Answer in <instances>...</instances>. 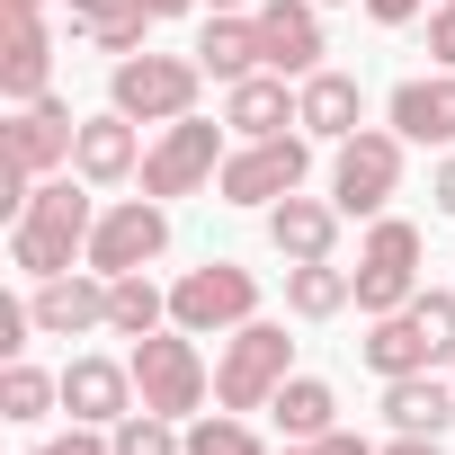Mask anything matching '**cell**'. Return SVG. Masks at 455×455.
<instances>
[{
    "instance_id": "cell-1",
    "label": "cell",
    "mask_w": 455,
    "mask_h": 455,
    "mask_svg": "<svg viewBox=\"0 0 455 455\" xmlns=\"http://www.w3.org/2000/svg\"><path fill=\"white\" fill-rule=\"evenodd\" d=\"M90 233H99V196H90V179H81V170H54V179H36L28 214L10 223V268H19L28 286L72 277V259H90Z\"/></svg>"
},
{
    "instance_id": "cell-2",
    "label": "cell",
    "mask_w": 455,
    "mask_h": 455,
    "mask_svg": "<svg viewBox=\"0 0 455 455\" xmlns=\"http://www.w3.org/2000/svg\"><path fill=\"white\" fill-rule=\"evenodd\" d=\"M196 90H205V63L196 54H125V63H108V108H125L134 125H179V116H196Z\"/></svg>"
},
{
    "instance_id": "cell-3",
    "label": "cell",
    "mask_w": 455,
    "mask_h": 455,
    "mask_svg": "<svg viewBox=\"0 0 455 455\" xmlns=\"http://www.w3.org/2000/svg\"><path fill=\"white\" fill-rule=\"evenodd\" d=\"M125 357H134V393H143V411H161V419H196V411H205L214 375H205V357H196V331L161 322V331H143Z\"/></svg>"
},
{
    "instance_id": "cell-4",
    "label": "cell",
    "mask_w": 455,
    "mask_h": 455,
    "mask_svg": "<svg viewBox=\"0 0 455 455\" xmlns=\"http://www.w3.org/2000/svg\"><path fill=\"white\" fill-rule=\"evenodd\" d=\"M313 179V134L304 125H286V134H259V143H233L223 152V170H214V196L223 205H277V196H295Z\"/></svg>"
},
{
    "instance_id": "cell-5",
    "label": "cell",
    "mask_w": 455,
    "mask_h": 455,
    "mask_svg": "<svg viewBox=\"0 0 455 455\" xmlns=\"http://www.w3.org/2000/svg\"><path fill=\"white\" fill-rule=\"evenodd\" d=\"M286 375H295L286 322H242V331H223V357H214V402H223V411H268Z\"/></svg>"
},
{
    "instance_id": "cell-6",
    "label": "cell",
    "mask_w": 455,
    "mask_h": 455,
    "mask_svg": "<svg viewBox=\"0 0 455 455\" xmlns=\"http://www.w3.org/2000/svg\"><path fill=\"white\" fill-rule=\"evenodd\" d=\"M402 134L393 125H357L348 143H331V205L339 214H393V196H402Z\"/></svg>"
},
{
    "instance_id": "cell-7",
    "label": "cell",
    "mask_w": 455,
    "mask_h": 455,
    "mask_svg": "<svg viewBox=\"0 0 455 455\" xmlns=\"http://www.w3.org/2000/svg\"><path fill=\"white\" fill-rule=\"evenodd\" d=\"M170 322L196 331V339L242 331V322H259V277H251L242 259H205V268H188V277L170 286Z\"/></svg>"
},
{
    "instance_id": "cell-8",
    "label": "cell",
    "mask_w": 455,
    "mask_h": 455,
    "mask_svg": "<svg viewBox=\"0 0 455 455\" xmlns=\"http://www.w3.org/2000/svg\"><path fill=\"white\" fill-rule=\"evenodd\" d=\"M419 223H402V214H375L366 223V251H357V313L375 322V313H402L411 295H419Z\"/></svg>"
},
{
    "instance_id": "cell-9",
    "label": "cell",
    "mask_w": 455,
    "mask_h": 455,
    "mask_svg": "<svg viewBox=\"0 0 455 455\" xmlns=\"http://www.w3.org/2000/svg\"><path fill=\"white\" fill-rule=\"evenodd\" d=\"M223 116H179V125H161V143L143 152V196H196V188H214V170H223Z\"/></svg>"
},
{
    "instance_id": "cell-10",
    "label": "cell",
    "mask_w": 455,
    "mask_h": 455,
    "mask_svg": "<svg viewBox=\"0 0 455 455\" xmlns=\"http://www.w3.org/2000/svg\"><path fill=\"white\" fill-rule=\"evenodd\" d=\"M161 251H170V205L161 196H116V205H99V233H90V259L81 268L125 277V268H152Z\"/></svg>"
},
{
    "instance_id": "cell-11",
    "label": "cell",
    "mask_w": 455,
    "mask_h": 455,
    "mask_svg": "<svg viewBox=\"0 0 455 455\" xmlns=\"http://www.w3.org/2000/svg\"><path fill=\"white\" fill-rule=\"evenodd\" d=\"M259 54H268V72H286V81H304V72H322V54H331V36H322V0H259Z\"/></svg>"
},
{
    "instance_id": "cell-12",
    "label": "cell",
    "mask_w": 455,
    "mask_h": 455,
    "mask_svg": "<svg viewBox=\"0 0 455 455\" xmlns=\"http://www.w3.org/2000/svg\"><path fill=\"white\" fill-rule=\"evenodd\" d=\"M72 143H81V116H72V99H28L19 116H10V134H0V152L10 161H28L36 179H54V170H72Z\"/></svg>"
},
{
    "instance_id": "cell-13",
    "label": "cell",
    "mask_w": 455,
    "mask_h": 455,
    "mask_svg": "<svg viewBox=\"0 0 455 455\" xmlns=\"http://www.w3.org/2000/svg\"><path fill=\"white\" fill-rule=\"evenodd\" d=\"M72 170H81L90 188H125V179H143V125H134L125 108H99V116H81Z\"/></svg>"
},
{
    "instance_id": "cell-14",
    "label": "cell",
    "mask_w": 455,
    "mask_h": 455,
    "mask_svg": "<svg viewBox=\"0 0 455 455\" xmlns=\"http://www.w3.org/2000/svg\"><path fill=\"white\" fill-rule=\"evenodd\" d=\"M63 411L90 419V428H116L125 411H143L134 357H72V366H63Z\"/></svg>"
},
{
    "instance_id": "cell-15",
    "label": "cell",
    "mask_w": 455,
    "mask_h": 455,
    "mask_svg": "<svg viewBox=\"0 0 455 455\" xmlns=\"http://www.w3.org/2000/svg\"><path fill=\"white\" fill-rule=\"evenodd\" d=\"M28 313H36L45 339H90V331H108V277H99V268L45 277V286L28 295Z\"/></svg>"
},
{
    "instance_id": "cell-16",
    "label": "cell",
    "mask_w": 455,
    "mask_h": 455,
    "mask_svg": "<svg viewBox=\"0 0 455 455\" xmlns=\"http://www.w3.org/2000/svg\"><path fill=\"white\" fill-rule=\"evenodd\" d=\"M339 223H348V214H339L331 196H304V188H295V196L268 205V251H277L286 268H295V259H331V251H339Z\"/></svg>"
},
{
    "instance_id": "cell-17",
    "label": "cell",
    "mask_w": 455,
    "mask_h": 455,
    "mask_svg": "<svg viewBox=\"0 0 455 455\" xmlns=\"http://www.w3.org/2000/svg\"><path fill=\"white\" fill-rule=\"evenodd\" d=\"M295 125H304L313 143H348V134L366 125V90H357L348 72H331V63H322V72H304V81H295Z\"/></svg>"
},
{
    "instance_id": "cell-18",
    "label": "cell",
    "mask_w": 455,
    "mask_h": 455,
    "mask_svg": "<svg viewBox=\"0 0 455 455\" xmlns=\"http://www.w3.org/2000/svg\"><path fill=\"white\" fill-rule=\"evenodd\" d=\"M384 125L402 134V143H455V72H419V81H402L393 99H384Z\"/></svg>"
},
{
    "instance_id": "cell-19",
    "label": "cell",
    "mask_w": 455,
    "mask_h": 455,
    "mask_svg": "<svg viewBox=\"0 0 455 455\" xmlns=\"http://www.w3.org/2000/svg\"><path fill=\"white\" fill-rule=\"evenodd\" d=\"M196 63H205V81H251V72H268V54H259V19H242V10H205V28H196Z\"/></svg>"
},
{
    "instance_id": "cell-20",
    "label": "cell",
    "mask_w": 455,
    "mask_h": 455,
    "mask_svg": "<svg viewBox=\"0 0 455 455\" xmlns=\"http://www.w3.org/2000/svg\"><path fill=\"white\" fill-rule=\"evenodd\" d=\"M54 90V28L45 19H10V36H0V99L28 108Z\"/></svg>"
},
{
    "instance_id": "cell-21",
    "label": "cell",
    "mask_w": 455,
    "mask_h": 455,
    "mask_svg": "<svg viewBox=\"0 0 455 455\" xmlns=\"http://www.w3.org/2000/svg\"><path fill=\"white\" fill-rule=\"evenodd\" d=\"M223 125H233L242 143L286 134V125H295V81H286V72H251V81H233V90H223Z\"/></svg>"
},
{
    "instance_id": "cell-22",
    "label": "cell",
    "mask_w": 455,
    "mask_h": 455,
    "mask_svg": "<svg viewBox=\"0 0 455 455\" xmlns=\"http://www.w3.org/2000/svg\"><path fill=\"white\" fill-rule=\"evenodd\" d=\"M357 357H366V375H375V384H393V375H428V366H437V348L419 339L411 304H402V313H375V322H366V339H357Z\"/></svg>"
},
{
    "instance_id": "cell-23",
    "label": "cell",
    "mask_w": 455,
    "mask_h": 455,
    "mask_svg": "<svg viewBox=\"0 0 455 455\" xmlns=\"http://www.w3.org/2000/svg\"><path fill=\"white\" fill-rule=\"evenodd\" d=\"M384 419L402 428V437H446L455 428V384L428 366V375H393L384 384Z\"/></svg>"
},
{
    "instance_id": "cell-24",
    "label": "cell",
    "mask_w": 455,
    "mask_h": 455,
    "mask_svg": "<svg viewBox=\"0 0 455 455\" xmlns=\"http://www.w3.org/2000/svg\"><path fill=\"white\" fill-rule=\"evenodd\" d=\"M357 304V268H339V259H295L286 268V313L295 322H339Z\"/></svg>"
},
{
    "instance_id": "cell-25",
    "label": "cell",
    "mask_w": 455,
    "mask_h": 455,
    "mask_svg": "<svg viewBox=\"0 0 455 455\" xmlns=\"http://www.w3.org/2000/svg\"><path fill=\"white\" fill-rule=\"evenodd\" d=\"M268 419H277V437H331L339 428V393L322 375H286L277 402H268Z\"/></svg>"
},
{
    "instance_id": "cell-26",
    "label": "cell",
    "mask_w": 455,
    "mask_h": 455,
    "mask_svg": "<svg viewBox=\"0 0 455 455\" xmlns=\"http://www.w3.org/2000/svg\"><path fill=\"white\" fill-rule=\"evenodd\" d=\"M161 322H170V286H152L143 268L108 277V331H116V339H143V331H161Z\"/></svg>"
},
{
    "instance_id": "cell-27",
    "label": "cell",
    "mask_w": 455,
    "mask_h": 455,
    "mask_svg": "<svg viewBox=\"0 0 455 455\" xmlns=\"http://www.w3.org/2000/svg\"><path fill=\"white\" fill-rule=\"evenodd\" d=\"M45 411H63V375H45V366L10 357V366H0V419H19V428H36Z\"/></svg>"
},
{
    "instance_id": "cell-28",
    "label": "cell",
    "mask_w": 455,
    "mask_h": 455,
    "mask_svg": "<svg viewBox=\"0 0 455 455\" xmlns=\"http://www.w3.org/2000/svg\"><path fill=\"white\" fill-rule=\"evenodd\" d=\"M188 455H268V446H259L251 411H196L188 419Z\"/></svg>"
},
{
    "instance_id": "cell-29",
    "label": "cell",
    "mask_w": 455,
    "mask_h": 455,
    "mask_svg": "<svg viewBox=\"0 0 455 455\" xmlns=\"http://www.w3.org/2000/svg\"><path fill=\"white\" fill-rule=\"evenodd\" d=\"M108 437H116V455H188V428L161 419V411H125Z\"/></svg>"
},
{
    "instance_id": "cell-30",
    "label": "cell",
    "mask_w": 455,
    "mask_h": 455,
    "mask_svg": "<svg viewBox=\"0 0 455 455\" xmlns=\"http://www.w3.org/2000/svg\"><path fill=\"white\" fill-rule=\"evenodd\" d=\"M152 28H161V19L143 10V0H125L116 19H99V28H81V45H99V54H116V63H125V54H143V36H152Z\"/></svg>"
},
{
    "instance_id": "cell-31",
    "label": "cell",
    "mask_w": 455,
    "mask_h": 455,
    "mask_svg": "<svg viewBox=\"0 0 455 455\" xmlns=\"http://www.w3.org/2000/svg\"><path fill=\"white\" fill-rule=\"evenodd\" d=\"M411 322H419V339L437 348V366H455V295L419 286V295H411Z\"/></svg>"
},
{
    "instance_id": "cell-32",
    "label": "cell",
    "mask_w": 455,
    "mask_h": 455,
    "mask_svg": "<svg viewBox=\"0 0 455 455\" xmlns=\"http://www.w3.org/2000/svg\"><path fill=\"white\" fill-rule=\"evenodd\" d=\"M28 455H116V437H108V428H90V419H72L63 437H45V446H28Z\"/></svg>"
},
{
    "instance_id": "cell-33",
    "label": "cell",
    "mask_w": 455,
    "mask_h": 455,
    "mask_svg": "<svg viewBox=\"0 0 455 455\" xmlns=\"http://www.w3.org/2000/svg\"><path fill=\"white\" fill-rule=\"evenodd\" d=\"M428 54H437V72H455V0L428 10Z\"/></svg>"
},
{
    "instance_id": "cell-34",
    "label": "cell",
    "mask_w": 455,
    "mask_h": 455,
    "mask_svg": "<svg viewBox=\"0 0 455 455\" xmlns=\"http://www.w3.org/2000/svg\"><path fill=\"white\" fill-rule=\"evenodd\" d=\"M366 19L375 28H411V19H428V0H366Z\"/></svg>"
},
{
    "instance_id": "cell-35",
    "label": "cell",
    "mask_w": 455,
    "mask_h": 455,
    "mask_svg": "<svg viewBox=\"0 0 455 455\" xmlns=\"http://www.w3.org/2000/svg\"><path fill=\"white\" fill-rule=\"evenodd\" d=\"M428 196H437V214H446V223H455V152H446V161H437V170H428Z\"/></svg>"
},
{
    "instance_id": "cell-36",
    "label": "cell",
    "mask_w": 455,
    "mask_h": 455,
    "mask_svg": "<svg viewBox=\"0 0 455 455\" xmlns=\"http://www.w3.org/2000/svg\"><path fill=\"white\" fill-rule=\"evenodd\" d=\"M63 10H72V36H81V28H99V19H116L125 0H63Z\"/></svg>"
},
{
    "instance_id": "cell-37",
    "label": "cell",
    "mask_w": 455,
    "mask_h": 455,
    "mask_svg": "<svg viewBox=\"0 0 455 455\" xmlns=\"http://www.w3.org/2000/svg\"><path fill=\"white\" fill-rule=\"evenodd\" d=\"M384 455H446V446H437V437H402V428H393V446H384Z\"/></svg>"
},
{
    "instance_id": "cell-38",
    "label": "cell",
    "mask_w": 455,
    "mask_h": 455,
    "mask_svg": "<svg viewBox=\"0 0 455 455\" xmlns=\"http://www.w3.org/2000/svg\"><path fill=\"white\" fill-rule=\"evenodd\" d=\"M143 10H152V19H179V10H196V0H143Z\"/></svg>"
},
{
    "instance_id": "cell-39",
    "label": "cell",
    "mask_w": 455,
    "mask_h": 455,
    "mask_svg": "<svg viewBox=\"0 0 455 455\" xmlns=\"http://www.w3.org/2000/svg\"><path fill=\"white\" fill-rule=\"evenodd\" d=\"M277 455H322V437H286V446H277Z\"/></svg>"
},
{
    "instance_id": "cell-40",
    "label": "cell",
    "mask_w": 455,
    "mask_h": 455,
    "mask_svg": "<svg viewBox=\"0 0 455 455\" xmlns=\"http://www.w3.org/2000/svg\"><path fill=\"white\" fill-rule=\"evenodd\" d=\"M36 10H45V0H10V19H36Z\"/></svg>"
},
{
    "instance_id": "cell-41",
    "label": "cell",
    "mask_w": 455,
    "mask_h": 455,
    "mask_svg": "<svg viewBox=\"0 0 455 455\" xmlns=\"http://www.w3.org/2000/svg\"><path fill=\"white\" fill-rule=\"evenodd\" d=\"M196 10H251V0H196Z\"/></svg>"
},
{
    "instance_id": "cell-42",
    "label": "cell",
    "mask_w": 455,
    "mask_h": 455,
    "mask_svg": "<svg viewBox=\"0 0 455 455\" xmlns=\"http://www.w3.org/2000/svg\"><path fill=\"white\" fill-rule=\"evenodd\" d=\"M322 10H339V0H322Z\"/></svg>"
},
{
    "instance_id": "cell-43",
    "label": "cell",
    "mask_w": 455,
    "mask_h": 455,
    "mask_svg": "<svg viewBox=\"0 0 455 455\" xmlns=\"http://www.w3.org/2000/svg\"><path fill=\"white\" fill-rule=\"evenodd\" d=\"M446 384H455V366H446Z\"/></svg>"
}]
</instances>
